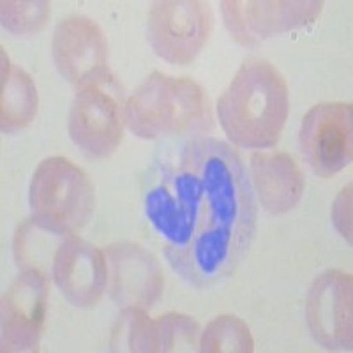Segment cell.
I'll use <instances>...</instances> for the list:
<instances>
[{"mask_svg": "<svg viewBox=\"0 0 353 353\" xmlns=\"http://www.w3.org/2000/svg\"><path fill=\"white\" fill-rule=\"evenodd\" d=\"M201 325L182 313H166L152 320L150 353L198 352Z\"/></svg>", "mask_w": 353, "mask_h": 353, "instance_id": "obj_17", "label": "cell"}, {"mask_svg": "<svg viewBox=\"0 0 353 353\" xmlns=\"http://www.w3.org/2000/svg\"><path fill=\"white\" fill-rule=\"evenodd\" d=\"M124 87L112 72L77 88L68 117L72 143L85 157L106 159L122 143L125 131Z\"/></svg>", "mask_w": 353, "mask_h": 353, "instance_id": "obj_5", "label": "cell"}, {"mask_svg": "<svg viewBox=\"0 0 353 353\" xmlns=\"http://www.w3.org/2000/svg\"><path fill=\"white\" fill-rule=\"evenodd\" d=\"M254 339L242 318L223 314L209 321L201 330L198 352L201 353H251Z\"/></svg>", "mask_w": 353, "mask_h": 353, "instance_id": "obj_16", "label": "cell"}, {"mask_svg": "<svg viewBox=\"0 0 353 353\" xmlns=\"http://www.w3.org/2000/svg\"><path fill=\"white\" fill-rule=\"evenodd\" d=\"M52 17V4L46 0H4L0 4V21L14 37L41 34Z\"/></svg>", "mask_w": 353, "mask_h": 353, "instance_id": "obj_18", "label": "cell"}, {"mask_svg": "<svg viewBox=\"0 0 353 353\" xmlns=\"http://www.w3.org/2000/svg\"><path fill=\"white\" fill-rule=\"evenodd\" d=\"M50 274L39 269L20 270L2 295L0 345L4 353L39 352L46 323Z\"/></svg>", "mask_w": 353, "mask_h": 353, "instance_id": "obj_9", "label": "cell"}, {"mask_svg": "<svg viewBox=\"0 0 353 353\" xmlns=\"http://www.w3.org/2000/svg\"><path fill=\"white\" fill-rule=\"evenodd\" d=\"M108 265V295L121 309L149 311L165 292V276L152 253L132 242H115L105 248Z\"/></svg>", "mask_w": 353, "mask_h": 353, "instance_id": "obj_12", "label": "cell"}, {"mask_svg": "<svg viewBox=\"0 0 353 353\" xmlns=\"http://www.w3.org/2000/svg\"><path fill=\"white\" fill-rule=\"evenodd\" d=\"M332 225L337 233L352 244V184L341 189L332 203Z\"/></svg>", "mask_w": 353, "mask_h": 353, "instance_id": "obj_21", "label": "cell"}, {"mask_svg": "<svg viewBox=\"0 0 353 353\" xmlns=\"http://www.w3.org/2000/svg\"><path fill=\"white\" fill-rule=\"evenodd\" d=\"M52 57L61 77L77 88L112 72L105 32L92 18L83 14H71L57 23Z\"/></svg>", "mask_w": 353, "mask_h": 353, "instance_id": "obj_11", "label": "cell"}, {"mask_svg": "<svg viewBox=\"0 0 353 353\" xmlns=\"http://www.w3.org/2000/svg\"><path fill=\"white\" fill-rule=\"evenodd\" d=\"M212 32V12L200 0H159L147 14V41L161 61L193 64Z\"/></svg>", "mask_w": 353, "mask_h": 353, "instance_id": "obj_6", "label": "cell"}, {"mask_svg": "<svg viewBox=\"0 0 353 353\" xmlns=\"http://www.w3.org/2000/svg\"><path fill=\"white\" fill-rule=\"evenodd\" d=\"M305 323L314 343L329 352L353 348V279L348 272L329 269L309 285Z\"/></svg>", "mask_w": 353, "mask_h": 353, "instance_id": "obj_10", "label": "cell"}, {"mask_svg": "<svg viewBox=\"0 0 353 353\" xmlns=\"http://www.w3.org/2000/svg\"><path fill=\"white\" fill-rule=\"evenodd\" d=\"M39 108V94L32 77L12 64L2 50L0 78V131L14 134L32 124Z\"/></svg>", "mask_w": 353, "mask_h": 353, "instance_id": "obj_15", "label": "cell"}, {"mask_svg": "<svg viewBox=\"0 0 353 353\" xmlns=\"http://www.w3.org/2000/svg\"><path fill=\"white\" fill-rule=\"evenodd\" d=\"M217 121L230 143L245 150L279 143L290 113L286 80L265 59H248L221 94Z\"/></svg>", "mask_w": 353, "mask_h": 353, "instance_id": "obj_2", "label": "cell"}, {"mask_svg": "<svg viewBox=\"0 0 353 353\" xmlns=\"http://www.w3.org/2000/svg\"><path fill=\"white\" fill-rule=\"evenodd\" d=\"M152 346V318L138 307H124L112 327V352L150 353Z\"/></svg>", "mask_w": 353, "mask_h": 353, "instance_id": "obj_19", "label": "cell"}, {"mask_svg": "<svg viewBox=\"0 0 353 353\" xmlns=\"http://www.w3.org/2000/svg\"><path fill=\"white\" fill-rule=\"evenodd\" d=\"M52 279L69 304L78 309L94 307L108 286L105 251L85 239L69 235L55 249Z\"/></svg>", "mask_w": 353, "mask_h": 353, "instance_id": "obj_13", "label": "cell"}, {"mask_svg": "<svg viewBox=\"0 0 353 353\" xmlns=\"http://www.w3.org/2000/svg\"><path fill=\"white\" fill-rule=\"evenodd\" d=\"M28 207L36 226L65 239L92 219L96 188L90 176L68 157H46L30 179Z\"/></svg>", "mask_w": 353, "mask_h": 353, "instance_id": "obj_4", "label": "cell"}, {"mask_svg": "<svg viewBox=\"0 0 353 353\" xmlns=\"http://www.w3.org/2000/svg\"><path fill=\"white\" fill-rule=\"evenodd\" d=\"M249 182L258 203L272 216L293 210L304 196V173L281 150H254L249 157Z\"/></svg>", "mask_w": 353, "mask_h": 353, "instance_id": "obj_14", "label": "cell"}, {"mask_svg": "<svg viewBox=\"0 0 353 353\" xmlns=\"http://www.w3.org/2000/svg\"><path fill=\"white\" fill-rule=\"evenodd\" d=\"M302 156L313 173L330 179L352 163V103H318L302 119L299 131Z\"/></svg>", "mask_w": 353, "mask_h": 353, "instance_id": "obj_8", "label": "cell"}, {"mask_svg": "<svg viewBox=\"0 0 353 353\" xmlns=\"http://www.w3.org/2000/svg\"><path fill=\"white\" fill-rule=\"evenodd\" d=\"M44 230L36 226L32 219L23 221L17 228L14 241H12V254H14V261H17V267L20 270L39 269L46 272L41 265V258L48 254L50 248L41 239Z\"/></svg>", "mask_w": 353, "mask_h": 353, "instance_id": "obj_20", "label": "cell"}, {"mask_svg": "<svg viewBox=\"0 0 353 353\" xmlns=\"http://www.w3.org/2000/svg\"><path fill=\"white\" fill-rule=\"evenodd\" d=\"M323 2L318 0H225L221 12L230 36L244 48L318 21Z\"/></svg>", "mask_w": 353, "mask_h": 353, "instance_id": "obj_7", "label": "cell"}, {"mask_svg": "<svg viewBox=\"0 0 353 353\" xmlns=\"http://www.w3.org/2000/svg\"><path fill=\"white\" fill-rule=\"evenodd\" d=\"M214 125L209 94L191 78L152 71L125 103V128L140 140H193L207 137Z\"/></svg>", "mask_w": 353, "mask_h": 353, "instance_id": "obj_3", "label": "cell"}, {"mask_svg": "<svg viewBox=\"0 0 353 353\" xmlns=\"http://www.w3.org/2000/svg\"><path fill=\"white\" fill-rule=\"evenodd\" d=\"M143 210L173 272L196 290L228 279L256 235L258 205L244 161L210 137L188 140L176 163L159 166Z\"/></svg>", "mask_w": 353, "mask_h": 353, "instance_id": "obj_1", "label": "cell"}]
</instances>
